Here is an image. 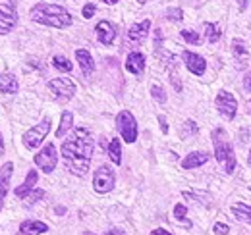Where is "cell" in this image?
Returning a JSON list of instances; mask_svg holds the SVG:
<instances>
[{
    "label": "cell",
    "mask_w": 251,
    "mask_h": 235,
    "mask_svg": "<svg viewBox=\"0 0 251 235\" xmlns=\"http://www.w3.org/2000/svg\"><path fill=\"white\" fill-rule=\"evenodd\" d=\"M93 137L85 127H77L72 135V139L64 141L62 158L66 162V168L77 177L87 176L89 164L93 158Z\"/></svg>",
    "instance_id": "obj_1"
},
{
    "label": "cell",
    "mask_w": 251,
    "mask_h": 235,
    "mask_svg": "<svg viewBox=\"0 0 251 235\" xmlns=\"http://www.w3.org/2000/svg\"><path fill=\"white\" fill-rule=\"evenodd\" d=\"M33 22L47 25V27H54V29H66L72 25V14L58 6V4H47V2H39L35 4L29 12Z\"/></svg>",
    "instance_id": "obj_2"
},
{
    "label": "cell",
    "mask_w": 251,
    "mask_h": 235,
    "mask_svg": "<svg viewBox=\"0 0 251 235\" xmlns=\"http://www.w3.org/2000/svg\"><path fill=\"white\" fill-rule=\"evenodd\" d=\"M213 145H215V158L224 168L226 174H232L236 170V154L232 145L226 141V131L224 129H215L213 131Z\"/></svg>",
    "instance_id": "obj_3"
},
{
    "label": "cell",
    "mask_w": 251,
    "mask_h": 235,
    "mask_svg": "<svg viewBox=\"0 0 251 235\" xmlns=\"http://www.w3.org/2000/svg\"><path fill=\"white\" fill-rule=\"evenodd\" d=\"M116 127H118V131H120V135H122V139H124L126 143L131 145V143L137 141V121H135V118H133V114L129 110L118 112Z\"/></svg>",
    "instance_id": "obj_4"
},
{
    "label": "cell",
    "mask_w": 251,
    "mask_h": 235,
    "mask_svg": "<svg viewBox=\"0 0 251 235\" xmlns=\"http://www.w3.org/2000/svg\"><path fill=\"white\" fill-rule=\"evenodd\" d=\"M49 131H50V119L49 118H43L37 125H33L29 131L24 133V145L27 148H31V150H35V148L47 139Z\"/></svg>",
    "instance_id": "obj_5"
},
{
    "label": "cell",
    "mask_w": 251,
    "mask_h": 235,
    "mask_svg": "<svg viewBox=\"0 0 251 235\" xmlns=\"http://www.w3.org/2000/svg\"><path fill=\"white\" fill-rule=\"evenodd\" d=\"M114 183H116V176H114V170L110 166H99L95 170L93 189L97 193H100V195L110 193L114 189Z\"/></svg>",
    "instance_id": "obj_6"
},
{
    "label": "cell",
    "mask_w": 251,
    "mask_h": 235,
    "mask_svg": "<svg viewBox=\"0 0 251 235\" xmlns=\"http://www.w3.org/2000/svg\"><path fill=\"white\" fill-rule=\"evenodd\" d=\"M49 91L52 93V96L58 100V102H66L70 100L74 94H75V83L68 77H56V79H50L47 83Z\"/></svg>",
    "instance_id": "obj_7"
},
{
    "label": "cell",
    "mask_w": 251,
    "mask_h": 235,
    "mask_svg": "<svg viewBox=\"0 0 251 235\" xmlns=\"http://www.w3.org/2000/svg\"><path fill=\"white\" fill-rule=\"evenodd\" d=\"M35 164L45 172V174H50L56 164H58V152H56V147L54 143H49L39 150V154H35Z\"/></svg>",
    "instance_id": "obj_8"
},
{
    "label": "cell",
    "mask_w": 251,
    "mask_h": 235,
    "mask_svg": "<svg viewBox=\"0 0 251 235\" xmlns=\"http://www.w3.org/2000/svg\"><path fill=\"white\" fill-rule=\"evenodd\" d=\"M215 104H217V110H219L222 116L226 119H234L236 112H238V100L232 93L228 91H220L215 98Z\"/></svg>",
    "instance_id": "obj_9"
},
{
    "label": "cell",
    "mask_w": 251,
    "mask_h": 235,
    "mask_svg": "<svg viewBox=\"0 0 251 235\" xmlns=\"http://www.w3.org/2000/svg\"><path fill=\"white\" fill-rule=\"evenodd\" d=\"M18 24V12L14 10V6L8 4H0V35H6L16 27Z\"/></svg>",
    "instance_id": "obj_10"
},
{
    "label": "cell",
    "mask_w": 251,
    "mask_h": 235,
    "mask_svg": "<svg viewBox=\"0 0 251 235\" xmlns=\"http://www.w3.org/2000/svg\"><path fill=\"white\" fill-rule=\"evenodd\" d=\"M182 58H184L186 68H188L193 75H203V73H205L207 62H205L203 56H199V54H195V52H191V50H184Z\"/></svg>",
    "instance_id": "obj_11"
},
{
    "label": "cell",
    "mask_w": 251,
    "mask_h": 235,
    "mask_svg": "<svg viewBox=\"0 0 251 235\" xmlns=\"http://www.w3.org/2000/svg\"><path fill=\"white\" fill-rule=\"evenodd\" d=\"M97 39H99V43L100 45H104V47H110L112 43H114V39H116V27L110 24V22H106V20H102V22H99L97 24Z\"/></svg>",
    "instance_id": "obj_12"
},
{
    "label": "cell",
    "mask_w": 251,
    "mask_h": 235,
    "mask_svg": "<svg viewBox=\"0 0 251 235\" xmlns=\"http://www.w3.org/2000/svg\"><path fill=\"white\" fill-rule=\"evenodd\" d=\"M14 174V162H6L0 168V210L4 206V201L8 197V189H10V179Z\"/></svg>",
    "instance_id": "obj_13"
},
{
    "label": "cell",
    "mask_w": 251,
    "mask_h": 235,
    "mask_svg": "<svg viewBox=\"0 0 251 235\" xmlns=\"http://www.w3.org/2000/svg\"><path fill=\"white\" fill-rule=\"evenodd\" d=\"M149 29H151V20H145V22H141V24L131 25L129 31H127V41H129L131 45L143 43V41L147 39V35H149Z\"/></svg>",
    "instance_id": "obj_14"
},
{
    "label": "cell",
    "mask_w": 251,
    "mask_h": 235,
    "mask_svg": "<svg viewBox=\"0 0 251 235\" xmlns=\"http://www.w3.org/2000/svg\"><path fill=\"white\" fill-rule=\"evenodd\" d=\"M209 152H203V150H195V152H189L188 156L182 160V168L184 170H193V168H199L203 164L209 162Z\"/></svg>",
    "instance_id": "obj_15"
},
{
    "label": "cell",
    "mask_w": 251,
    "mask_h": 235,
    "mask_svg": "<svg viewBox=\"0 0 251 235\" xmlns=\"http://www.w3.org/2000/svg\"><path fill=\"white\" fill-rule=\"evenodd\" d=\"M126 70L133 75H141L145 71V56L141 52H129L126 58Z\"/></svg>",
    "instance_id": "obj_16"
},
{
    "label": "cell",
    "mask_w": 251,
    "mask_h": 235,
    "mask_svg": "<svg viewBox=\"0 0 251 235\" xmlns=\"http://www.w3.org/2000/svg\"><path fill=\"white\" fill-rule=\"evenodd\" d=\"M75 60L79 62V68H81V71H83V75H85V77L93 75L95 62H93V56H91V52H89V50H85V48L75 50Z\"/></svg>",
    "instance_id": "obj_17"
},
{
    "label": "cell",
    "mask_w": 251,
    "mask_h": 235,
    "mask_svg": "<svg viewBox=\"0 0 251 235\" xmlns=\"http://www.w3.org/2000/svg\"><path fill=\"white\" fill-rule=\"evenodd\" d=\"M49 232V226L39 220H25L20 226V235H43Z\"/></svg>",
    "instance_id": "obj_18"
},
{
    "label": "cell",
    "mask_w": 251,
    "mask_h": 235,
    "mask_svg": "<svg viewBox=\"0 0 251 235\" xmlns=\"http://www.w3.org/2000/svg\"><path fill=\"white\" fill-rule=\"evenodd\" d=\"M37 181H39V174H37V170H29V172H27V177H25V181L16 189V197H18V199H25L33 189H35Z\"/></svg>",
    "instance_id": "obj_19"
},
{
    "label": "cell",
    "mask_w": 251,
    "mask_h": 235,
    "mask_svg": "<svg viewBox=\"0 0 251 235\" xmlns=\"http://www.w3.org/2000/svg\"><path fill=\"white\" fill-rule=\"evenodd\" d=\"M0 91L2 93H8V94H16L20 91V83H18V79H16L14 73L4 71L0 75Z\"/></svg>",
    "instance_id": "obj_20"
},
{
    "label": "cell",
    "mask_w": 251,
    "mask_h": 235,
    "mask_svg": "<svg viewBox=\"0 0 251 235\" xmlns=\"http://www.w3.org/2000/svg\"><path fill=\"white\" fill-rule=\"evenodd\" d=\"M232 214L236 216V220L240 222H246L251 226V205H244V203H236V205L230 206Z\"/></svg>",
    "instance_id": "obj_21"
},
{
    "label": "cell",
    "mask_w": 251,
    "mask_h": 235,
    "mask_svg": "<svg viewBox=\"0 0 251 235\" xmlns=\"http://www.w3.org/2000/svg\"><path fill=\"white\" fill-rule=\"evenodd\" d=\"M108 156H110V160L116 164V166H120L122 164V145H120V139H112L110 143H108Z\"/></svg>",
    "instance_id": "obj_22"
},
{
    "label": "cell",
    "mask_w": 251,
    "mask_h": 235,
    "mask_svg": "<svg viewBox=\"0 0 251 235\" xmlns=\"http://www.w3.org/2000/svg\"><path fill=\"white\" fill-rule=\"evenodd\" d=\"M72 123H74V114H72L70 110L62 112V118H60V127L56 129V137H58V139L64 137V135L72 129Z\"/></svg>",
    "instance_id": "obj_23"
},
{
    "label": "cell",
    "mask_w": 251,
    "mask_h": 235,
    "mask_svg": "<svg viewBox=\"0 0 251 235\" xmlns=\"http://www.w3.org/2000/svg\"><path fill=\"white\" fill-rule=\"evenodd\" d=\"M205 37H207V41H209L211 45H215L217 41H220V37H222L220 27L215 25V24H205Z\"/></svg>",
    "instance_id": "obj_24"
},
{
    "label": "cell",
    "mask_w": 251,
    "mask_h": 235,
    "mask_svg": "<svg viewBox=\"0 0 251 235\" xmlns=\"http://www.w3.org/2000/svg\"><path fill=\"white\" fill-rule=\"evenodd\" d=\"M197 133H199L197 123H195L193 119H186L184 125H182V129H180V135H182L184 139H188V137H193V135H197Z\"/></svg>",
    "instance_id": "obj_25"
},
{
    "label": "cell",
    "mask_w": 251,
    "mask_h": 235,
    "mask_svg": "<svg viewBox=\"0 0 251 235\" xmlns=\"http://www.w3.org/2000/svg\"><path fill=\"white\" fill-rule=\"evenodd\" d=\"M52 66H54L58 71H64V73H68V71L74 70V64L66 58V56H54V58H52Z\"/></svg>",
    "instance_id": "obj_26"
},
{
    "label": "cell",
    "mask_w": 251,
    "mask_h": 235,
    "mask_svg": "<svg viewBox=\"0 0 251 235\" xmlns=\"http://www.w3.org/2000/svg\"><path fill=\"white\" fill-rule=\"evenodd\" d=\"M232 52H234V56L238 60L248 58V48H246V45H244L240 39H236V41L232 43Z\"/></svg>",
    "instance_id": "obj_27"
},
{
    "label": "cell",
    "mask_w": 251,
    "mask_h": 235,
    "mask_svg": "<svg viewBox=\"0 0 251 235\" xmlns=\"http://www.w3.org/2000/svg\"><path fill=\"white\" fill-rule=\"evenodd\" d=\"M186 214H188V208H186L184 205L174 206V216H176V220L184 222V224H186V228H191V222H189V220H186Z\"/></svg>",
    "instance_id": "obj_28"
},
{
    "label": "cell",
    "mask_w": 251,
    "mask_h": 235,
    "mask_svg": "<svg viewBox=\"0 0 251 235\" xmlns=\"http://www.w3.org/2000/svg\"><path fill=\"white\" fill-rule=\"evenodd\" d=\"M182 37H184V41L189 43V45H199V43H201V37H199V33H197V31L184 29L182 31Z\"/></svg>",
    "instance_id": "obj_29"
},
{
    "label": "cell",
    "mask_w": 251,
    "mask_h": 235,
    "mask_svg": "<svg viewBox=\"0 0 251 235\" xmlns=\"http://www.w3.org/2000/svg\"><path fill=\"white\" fill-rule=\"evenodd\" d=\"M166 20H170V22H182L184 20V10L182 8H168L166 10Z\"/></svg>",
    "instance_id": "obj_30"
},
{
    "label": "cell",
    "mask_w": 251,
    "mask_h": 235,
    "mask_svg": "<svg viewBox=\"0 0 251 235\" xmlns=\"http://www.w3.org/2000/svg\"><path fill=\"white\" fill-rule=\"evenodd\" d=\"M151 96H153L157 102H160V104L166 102V93H164V89L158 87V85H153V87H151Z\"/></svg>",
    "instance_id": "obj_31"
},
{
    "label": "cell",
    "mask_w": 251,
    "mask_h": 235,
    "mask_svg": "<svg viewBox=\"0 0 251 235\" xmlns=\"http://www.w3.org/2000/svg\"><path fill=\"white\" fill-rule=\"evenodd\" d=\"M43 197H45V191H43V189H33L25 199H27V203H29V205H35V203H39Z\"/></svg>",
    "instance_id": "obj_32"
},
{
    "label": "cell",
    "mask_w": 251,
    "mask_h": 235,
    "mask_svg": "<svg viewBox=\"0 0 251 235\" xmlns=\"http://www.w3.org/2000/svg\"><path fill=\"white\" fill-rule=\"evenodd\" d=\"M95 10H97V8H95V4H91V2H87V4L83 6V18H85V20L93 18V16H95Z\"/></svg>",
    "instance_id": "obj_33"
},
{
    "label": "cell",
    "mask_w": 251,
    "mask_h": 235,
    "mask_svg": "<svg viewBox=\"0 0 251 235\" xmlns=\"http://www.w3.org/2000/svg\"><path fill=\"white\" fill-rule=\"evenodd\" d=\"M213 232L217 235H226V234H230V228L226 226V224H215V228H213Z\"/></svg>",
    "instance_id": "obj_34"
},
{
    "label": "cell",
    "mask_w": 251,
    "mask_h": 235,
    "mask_svg": "<svg viewBox=\"0 0 251 235\" xmlns=\"http://www.w3.org/2000/svg\"><path fill=\"white\" fill-rule=\"evenodd\" d=\"M170 81H172V85H174V89H176L178 93L182 91V83H180V75H178L176 71H172V73H170Z\"/></svg>",
    "instance_id": "obj_35"
},
{
    "label": "cell",
    "mask_w": 251,
    "mask_h": 235,
    "mask_svg": "<svg viewBox=\"0 0 251 235\" xmlns=\"http://www.w3.org/2000/svg\"><path fill=\"white\" fill-rule=\"evenodd\" d=\"M158 123H160V129H162V133H168V123H166V118L158 116Z\"/></svg>",
    "instance_id": "obj_36"
},
{
    "label": "cell",
    "mask_w": 251,
    "mask_h": 235,
    "mask_svg": "<svg viewBox=\"0 0 251 235\" xmlns=\"http://www.w3.org/2000/svg\"><path fill=\"white\" fill-rule=\"evenodd\" d=\"M160 41H162V31L157 29L155 31V47H157V48H160Z\"/></svg>",
    "instance_id": "obj_37"
},
{
    "label": "cell",
    "mask_w": 251,
    "mask_h": 235,
    "mask_svg": "<svg viewBox=\"0 0 251 235\" xmlns=\"http://www.w3.org/2000/svg\"><path fill=\"white\" fill-rule=\"evenodd\" d=\"M151 235H172V234H170V232H166V230H160V228H158V230H153Z\"/></svg>",
    "instance_id": "obj_38"
},
{
    "label": "cell",
    "mask_w": 251,
    "mask_h": 235,
    "mask_svg": "<svg viewBox=\"0 0 251 235\" xmlns=\"http://www.w3.org/2000/svg\"><path fill=\"white\" fill-rule=\"evenodd\" d=\"M104 235H126V234L122 232V230H108Z\"/></svg>",
    "instance_id": "obj_39"
},
{
    "label": "cell",
    "mask_w": 251,
    "mask_h": 235,
    "mask_svg": "<svg viewBox=\"0 0 251 235\" xmlns=\"http://www.w3.org/2000/svg\"><path fill=\"white\" fill-rule=\"evenodd\" d=\"M244 85H246V89H248V91H251V73H250V75H248V77H246V81H244Z\"/></svg>",
    "instance_id": "obj_40"
},
{
    "label": "cell",
    "mask_w": 251,
    "mask_h": 235,
    "mask_svg": "<svg viewBox=\"0 0 251 235\" xmlns=\"http://www.w3.org/2000/svg\"><path fill=\"white\" fill-rule=\"evenodd\" d=\"M238 4H240V10H246L248 8V0H238Z\"/></svg>",
    "instance_id": "obj_41"
},
{
    "label": "cell",
    "mask_w": 251,
    "mask_h": 235,
    "mask_svg": "<svg viewBox=\"0 0 251 235\" xmlns=\"http://www.w3.org/2000/svg\"><path fill=\"white\" fill-rule=\"evenodd\" d=\"M0 154H4V139H2V135H0Z\"/></svg>",
    "instance_id": "obj_42"
},
{
    "label": "cell",
    "mask_w": 251,
    "mask_h": 235,
    "mask_svg": "<svg viewBox=\"0 0 251 235\" xmlns=\"http://www.w3.org/2000/svg\"><path fill=\"white\" fill-rule=\"evenodd\" d=\"M102 2H104V4H108V6H112V4H116L118 0H102Z\"/></svg>",
    "instance_id": "obj_43"
},
{
    "label": "cell",
    "mask_w": 251,
    "mask_h": 235,
    "mask_svg": "<svg viewBox=\"0 0 251 235\" xmlns=\"http://www.w3.org/2000/svg\"><path fill=\"white\" fill-rule=\"evenodd\" d=\"M137 2H139V4H145V2H147V0H137Z\"/></svg>",
    "instance_id": "obj_44"
},
{
    "label": "cell",
    "mask_w": 251,
    "mask_h": 235,
    "mask_svg": "<svg viewBox=\"0 0 251 235\" xmlns=\"http://www.w3.org/2000/svg\"><path fill=\"white\" fill-rule=\"evenodd\" d=\"M250 164H251V156H250Z\"/></svg>",
    "instance_id": "obj_45"
}]
</instances>
